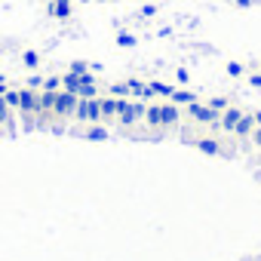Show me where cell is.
I'll use <instances>...</instances> for the list:
<instances>
[{
	"instance_id": "obj_1",
	"label": "cell",
	"mask_w": 261,
	"mask_h": 261,
	"mask_svg": "<svg viewBox=\"0 0 261 261\" xmlns=\"http://www.w3.org/2000/svg\"><path fill=\"white\" fill-rule=\"evenodd\" d=\"M145 120L151 126H175L178 123V108L169 101V105H148L145 111Z\"/></svg>"
},
{
	"instance_id": "obj_2",
	"label": "cell",
	"mask_w": 261,
	"mask_h": 261,
	"mask_svg": "<svg viewBox=\"0 0 261 261\" xmlns=\"http://www.w3.org/2000/svg\"><path fill=\"white\" fill-rule=\"evenodd\" d=\"M74 117L86 120V123H98L101 120V101L98 98H80L77 108H74Z\"/></svg>"
},
{
	"instance_id": "obj_3",
	"label": "cell",
	"mask_w": 261,
	"mask_h": 261,
	"mask_svg": "<svg viewBox=\"0 0 261 261\" xmlns=\"http://www.w3.org/2000/svg\"><path fill=\"white\" fill-rule=\"evenodd\" d=\"M77 101H80V98H77L74 92H65V89H59V92H56V105H53V114H59V117H62V114H74Z\"/></svg>"
},
{
	"instance_id": "obj_4",
	"label": "cell",
	"mask_w": 261,
	"mask_h": 261,
	"mask_svg": "<svg viewBox=\"0 0 261 261\" xmlns=\"http://www.w3.org/2000/svg\"><path fill=\"white\" fill-rule=\"evenodd\" d=\"M19 111L22 114H40V95L34 89H22V98H19Z\"/></svg>"
},
{
	"instance_id": "obj_5",
	"label": "cell",
	"mask_w": 261,
	"mask_h": 261,
	"mask_svg": "<svg viewBox=\"0 0 261 261\" xmlns=\"http://www.w3.org/2000/svg\"><path fill=\"white\" fill-rule=\"evenodd\" d=\"M188 114L197 120V123H215V111L209 108V105H200V101H194V105H188Z\"/></svg>"
},
{
	"instance_id": "obj_6",
	"label": "cell",
	"mask_w": 261,
	"mask_h": 261,
	"mask_svg": "<svg viewBox=\"0 0 261 261\" xmlns=\"http://www.w3.org/2000/svg\"><path fill=\"white\" fill-rule=\"evenodd\" d=\"M46 13L59 22H68L74 16V4H56V0H46Z\"/></svg>"
},
{
	"instance_id": "obj_7",
	"label": "cell",
	"mask_w": 261,
	"mask_h": 261,
	"mask_svg": "<svg viewBox=\"0 0 261 261\" xmlns=\"http://www.w3.org/2000/svg\"><path fill=\"white\" fill-rule=\"evenodd\" d=\"M243 114H246V111H240V108H230V105H227V108L221 111V129L233 133V126L240 123V117H243Z\"/></svg>"
},
{
	"instance_id": "obj_8",
	"label": "cell",
	"mask_w": 261,
	"mask_h": 261,
	"mask_svg": "<svg viewBox=\"0 0 261 261\" xmlns=\"http://www.w3.org/2000/svg\"><path fill=\"white\" fill-rule=\"evenodd\" d=\"M252 129H255V117H252V114H243L240 123L233 126V133H237L240 139H246V136H252Z\"/></svg>"
},
{
	"instance_id": "obj_9",
	"label": "cell",
	"mask_w": 261,
	"mask_h": 261,
	"mask_svg": "<svg viewBox=\"0 0 261 261\" xmlns=\"http://www.w3.org/2000/svg\"><path fill=\"white\" fill-rule=\"evenodd\" d=\"M169 101H172V105H194L197 95L188 92V89H172V98H169Z\"/></svg>"
},
{
	"instance_id": "obj_10",
	"label": "cell",
	"mask_w": 261,
	"mask_h": 261,
	"mask_svg": "<svg viewBox=\"0 0 261 261\" xmlns=\"http://www.w3.org/2000/svg\"><path fill=\"white\" fill-rule=\"evenodd\" d=\"M148 89H151V95L172 98V86H169V83H160V80H154V83H148Z\"/></svg>"
},
{
	"instance_id": "obj_11",
	"label": "cell",
	"mask_w": 261,
	"mask_h": 261,
	"mask_svg": "<svg viewBox=\"0 0 261 261\" xmlns=\"http://www.w3.org/2000/svg\"><path fill=\"white\" fill-rule=\"evenodd\" d=\"M197 148H200V151H206V154H221V145H218V142H212V139H197Z\"/></svg>"
},
{
	"instance_id": "obj_12",
	"label": "cell",
	"mask_w": 261,
	"mask_h": 261,
	"mask_svg": "<svg viewBox=\"0 0 261 261\" xmlns=\"http://www.w3.org/2000/svg\"><path fill=\"white\" fill-rule=\"evenodd\" d=\"M101 101V117H117V98H98Z\"/></svg>"
},
{
	"instance_id": "obj_13",
	"label": "cell",
	"mask_w": 261,
	"mask_h": 261,
	"mask_svg": "<svg viewBox=\"0 0 261 261\" xmlns=\"http://www.w3.org/2000/svg\"><path fill=\"white\" fill-rule=\"evenodd\" d=\"M4 98H7V105H10V108H19V98H22V89H7V92H4Z\"/></svg>"
},
{
	"instance_id": "obj_14",
	"label": "cell",
	"mask_w": 261,
	"mask_h": 261,
	"mask_svg": "<svg viewBox=\"0 0 261 261\" xmlns=\"http://www.w3.org/2000/svg\"><path fill=\"white\" fill-rule=\"evenodd\" d=\"M111 92H114V98H129V95H133L126 83H114V86H111Z\"/></svg>"
},
{
	"instance_id": "obj_15",
	"label": "cell",
	"mask_w": 261,
	"mask_h": 261,
	"mask_svg": "<svg viewBox=\"0 0 261 261\" xmlns=\"http://www.w3.org/2000/svg\"><path fill=\"white\" fill-rule=\"evenodd\" d=\"M43 89H46V92H59V89H62V77H46V80H43Z\"/></svg>"
},
{
	"instance_id": "obj_16",
	"label": "cell",
	"mask_w": 261,
	"mask_h": 261,
	"mask_svg": "<svg viewBox=\"0 0 261 261\" xmlns=\"http://www.w3.org/2000/svg\"><path fill=\"white\" fill-rule=\"evenodd\" d=\"M22 59H25V65H28V68H37V65H40V56H37V53H31V49H28Z\"/></svg>"
},
{
	"instance_id": "obj_17",
	"label": "cell",
	"mask_w": 261,
	"mask_h": 261,
	"mask_svg": "<svg viewBox=\"0 0 261 261\" xmlns=\"http://www.w3.org/2000/svg\"><path fill=\"white\" fill-rule=\"evenodd\" d=\"M71 74L83 77V74H89V65H86V62H74V65H71Z\"/></svg>"
},
{
	"instance_id": "obj_18",
	"label": "cell",
	"mask_w": 261,
	"mask_h": 261,
	"mask_svg": "<svg viewBox=\"0 0 261 261\" xmlns=\"http://www.w3.org/2000/svg\"><path fill=\"white\" fill-rule=\"evenodd\" d=\"M227 105H230V101H227V98H212V101H209V108H212V111H215V114H221V111H224V108H227Z\"/></svg>"
},
{
	"instance_id": "obj_19",
	"label": "cell",
	"mask_w": 261,
	"mask_h": 261,
	"mask_svg": "<svg viewBox=\"0 0 261 261\" xmlns=\"http://www.w3.org/2000/svg\"><path fill=\"white\" fill-rule=\"evenodd\" d=\"M117 43H120V46H136V37H133V34H123V31H120V34H117Z\"/></svg>"
},
{
	"instance_id": "obj_20",
	"label": "cell",
	"mask_w": 261,
	"mask_h": 261,
	"mask_svg": "<svg viewBox=\"0 0 261 261\" xmlns=\"http://www.w3.org/2000/svg\"><path fill=\"white\" fill-rule=\"evenodd\" d=\"M227 74L230 77H243V65L240 62H227Z\"/></svg>"
},
{
	"instance_id": "obj_21",
	"label": "cell",
	"mask_w": 261,
	"mask_h": 261,
	"mask_svg": "<svg viewBox=\"0 0 261 261\" xmlns=\"http://www.w3.org/2000/svg\"><path fill=\"white\" fill-rule=\"evenodd\" d=\"M86 139H108V133H105V129H89V133H86Z\"/></svg>"
},
{
	"instance_id": "obj_22",
	"label": "cell",
	"mask_w": 261,
	"mask_h": 261,
	"mask_svg": "<svg viewBox=\"0 0 261 261\" xmlns=\"http://www.w3.org/2000/svg\"><path fill=\"white\" fill-rule=\"evenodd\" d=\"M249 139H252V142L261 148V126H255V129H252V136H249Z\"/></svg>"
},
{
	"instance_id": "obj_23",
	"label": "cell",
	"mask_w": 261,
	"mask_h": 261,
	"mask_svg": "<svg viewBox=\"0 0 261 261\" xmlns=\"http://www.w3.org/2000/svg\"><path fill=\"white\" fill-rule=\"evenodd\" d=\"M7 114H10V105H7V98H4V95H0V117L7 120Z\"/></svg>"
},
{
	"instance_id": "obj_24",
	"label": "cell",
	"mask_w": 261,
	"mask_h": 261,
	"mask_svg": "<svg viewBox=\"0 0 261 261\" xmlns=\"http://www.w3.org/2000/svg\"><path fill=\"white\" fill-rule=\"evenodd\" d=\"M175 77H178V83H188V71H181V68H178V71H175Z\"/></svg>"
},
{
	"instance_id": "obj_25",
	"label": "cell",
	"mask_w": 261,
	"mask_h": 261,
	"mask_svg": "<svg viewBox=\"0 0 261 261\" xmlns=\"http://www.w3.org/2000/svg\"><path fill=\"white\" fill-rule=\"evenodd\" d=\"M249 83H252V86H261V71H258V74H252V77H249Z\"/></svg>"
},
{
	"instance_id": "obj_26",
	"label": "cell",
	"mask_w": 261,
	"mask_h": 261,
	"mask_svg": "<svg viewBox=\"0 0 261 261\" xmlns=\"http://www.w3.org/2000/svg\"><path fill=\"white\" fill-rule=\"evenodd\" d=\"M233 4H237V7H243V10H246V7H252V0H233Z\"/></svg>"
},
{
	"instance_id": "obj_27",
	"label": "cell",
	"mask_w": 261,
	"mask_h": 261,
	"mask_svg": "<svg viewBox=\"0 0 261 261\" xmlns=\"http://www.w3.org/2000/svg\"><path fill=\"white\" fill-rule=\"evenodd\" d=\"M7 89H10V86H7V80H4V77H0V95H4Z\"/></svg>"
},
{
	"instance_id": "obj_28",
	"label": "cell",
	"mask_w": 261,
	"mask_h": 261,
	"mask_svg": "<svg viewBox=\"0 0 261 261\" xmlns=\"http://www.w3.org/2000/svg\"><path fill=\"white\" fill-rule=\"evenodd\" d=\"M252 117H255V126H261V111H255Z\"/></svg>"
},
{
	"instance_id": "obj_29",
	"label": "cell",
	"mask_w": 261,
	"mask_h": 261,
	"mask_svg": "<svg viewBox=\"0 0 261 261\" xmlns=\"http://www.w3.org/2000/svg\"><path fill=\"white\" fill-rule=\"evenodd\" d=\"M56 4H74V0H56Z\"/></svg>"
},
{
	"instance_id": "obj_30",
	"label": "cell",
	"mask_w": 261,
	"mask_h": 261,
	"mask_svg": "<svg viewBox=\"0 0 261 261\" xmlns=\"http://www.w3.org/2000/svg\"><path fill=\"white\" fill-rule=\"evenodd\" d=\"M101 4H111V0H101Z\"/></svg>"
},
{
	"instance_id": "obj_31",
	"label": "cell",
	"mask_w": 261,
	"mask_h": 261,
	"mask_svg": "<svg viewBox=\"0 0 261 261\" xmlns=\"http://www.w3.org/2000/svg\"><path fill=\"white\" fill-rule=\"evenodd\" d=\"M83 4H89V0H83Z\"/></svg>"
},
{
	"instance_id": "obj_32",
	"label": "cell",
	"mask_w": 261,
	"mask_h": 261,
	"mask_svg": "<svg viewBox=\"0 0 261 261\" xmlns=\"http://www.w3.org/2000/svg\"><path fill=\"white\" fill-rule=\"evenodd\" d=\"M0 123H4V117H0Z\"/></svg>"
}]
</instances>
